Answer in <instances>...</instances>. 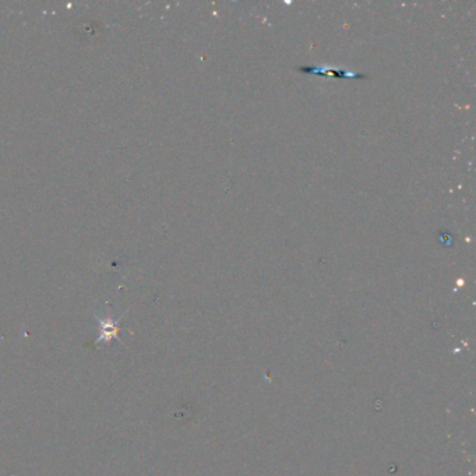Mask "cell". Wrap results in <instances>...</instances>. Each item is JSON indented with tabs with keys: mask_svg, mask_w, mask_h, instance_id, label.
I'll list each match as a JSON object with an SVG mask.
<instances>
[{
	"mask_svg": "<svg viewBox=\"0 0 476 476\" xmlns=\"http://www.w3.org/2000/svg\"><path fill=\"white\" fill-rule=\"evenodd\" d=\"M300 71L305 73H312V74H320V76H327L332 74L338 78H366L362 73H355V71H346V70H337L328 66H302L299 67Z\"/></svg>",
	"mask_w": 476,
	"mask_h": 476,
	"instance_id": "cell-1",
	"label": "cell"
},
{
	"mask_svg": "<svg viewBox=\"0 0 476 476\" xmlns=\"http://www.w3.org/2000/svg\"><path fill=\"white\" fill-rule=\"evenodd\" d=\"M117 332V325H116V321L113 320H101V337L98 341H102V339H110L112 337H114Z\"/></svg>",
	"mask_w": 476,
	"mask_h": 476,
	"instance_id": "cell-2",
	"label": "cell"
}]
</instances>
